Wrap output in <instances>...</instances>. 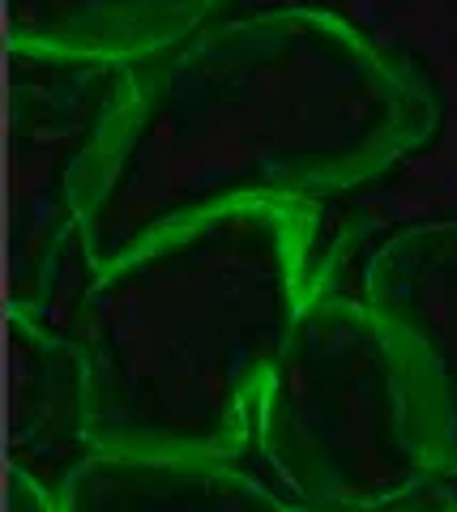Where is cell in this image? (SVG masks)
Returning <instances> with one entry per match:
<instances>
[{
	"mask_svg": "<svg viewBox=\"0 0 457 512\" xmlns=\"http://www.w3.org/2000/svg\"><path fill=\"white\" fill-rule=\"evenodd\" d=\"M312 299L299 205H244L133 248L77 299L90 436L120 457L227 461Z\"/></svg>",
	"mask_w": 457,
	"mask_h": 512,
	"instance_id": "cell-2",
	"label": "cell"
},
{
	"mask_svg": "<svg viewBox=\"0 0 457 512\" xmlns=\"http://www.w3.org/2000/svg\"><path fill=\"white\" fill-rule=\"evenodd\" d=\"M218 0H9V52L137 64L193 35Z\"/></svg>",
	"mask_w": 457,
	"mask_h": 512,
	"instance_id": "cell-8",
	"label": "cell"
},
{
	"mask_svg": "<svg viewBox=\"0 0 457 512\" xmlns=\"http://www.w3.org/2000/svg\"><path fill=\"white\" fill-rule=\"evenodd\" d=\"M9 466L56 491L99 448L90 436V380L73 338L39 312L9 308Z\"/></svg>",
	"mask_w": 457,
	"mask_h": 512,
	"instance_id": "cell-6",
	"label": "cell"
},
{
	"mask_svg": "<svg viewBox=\"0 0 457 512\" xmlns=\"http://www.w3.org/2000/svg\"><path fill=\"white\" fill-rule=\"evenodd\" d=\"M65 512H321L278 483L231 470L218 457L94 453L60 487ZM389 512H457L453 500H415Z\"/></svg>",
	"mask_w": 457,
	"mask_h": 512,
	"instance_id": "cell-7",
	"label": "cell"
},
{
	"mask_svg": "<svg viewBox=\"0 0 457 512\" xmlns=\"http://www.w3.org/2000/svg\"><path fill=\"white\" fill-rule=\"evenodd\" d=\"M436 124L419 73L359 26L321 9L248 13L141 82L77 248L94 274L184 222L334 197L428 146Z\"/></svg>",
	"mask_w": 457,
	"mask_h": 512,
	"instance_id": "cell-1",
	"label": "cell"
},
{
	"mask_svg": "<svg viewBox=\"0 0 457 512\" xmlns=\"http://www.w3.org/2000/svg\"><path fill=\"white\" fill-rule=\"evenodd\" d=\"M5 512H65L56 491H47L43 483H35L26 470L5 474Z\"/></svg>",
	"mask_w": 457,
	"mask_h": 512,
	"instance_id": "cell-9",
	"label": "cell"
},
{
	"mask_svg": "<svg viewBox=\"0 0 457 512\" xmlns=\"http://www.w3.org/2000/svg\"><path fill=\"white\" fill-rule=\"evenodd\" d=\"M137 90L124 60L9 52V308H47Z\"/></svg>",
	"mask_w": 457,
	"mask_h": 512,
	"instance_id": "cell-4",
	"label": "cell"
},
{
	"mask_svg": "<svg viewBox=\"0 0 457 512\" xmlns=\"http://www.w3.org/2000/svg\"><path fill=\"white\" fill-rule=\"evenodd\" d=\"M252 431L274 483L321 512H389L440 478L402 350L364 299H308Z\"/></svg>",
	"mask_w": 457,
	"mask_h": 512,
	"instance_id": "cell-3",
	"label": "cell"
},
{
	"mask_svg": "<svg viewBox=\"0 0 457 512\" xmlns=\"http://www.w3.org/2000/svg\"><path fill=\"white\" fill-rule=\"evenodd\" d=\"M364 303L398 342L440 478H457V222L393 231L364 269Z\"/></svg>",
	"mask_w": 457,
	"mask_h": 512,
	"instance_id": "cell-5",
	"label": "cell"
}]
</instances>
